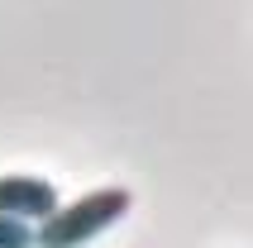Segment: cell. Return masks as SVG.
Wrapping results in <instances>:
<instances>
[{
	"label": "cell",
	"instance_id": "6da1fadb",
	"mask_svg": "<svg viewBox=\"0 0 253 248\" xmlns=\"http://www.w3.org/2000/svg\"><path fill=\"white\" fill-rule=\"evenodd\" d=\"M129 206H134V196L120 191V186H105V191H91L82 201H72V206H57L34 229V248H82L86 239L110 229L120 215H129Z\"/></svg>",
	"mask_w": 253,
	"mask_h": 248
},
{
	"label": "cell",
	"instance_id": "7a4b0ae2",
	"mask_svg": "<svg viewBox=\"0 0 253 248\" xmlns=\"http://www.w3.org/2000/svg\"><path fill=\"white\" fill-rule=\"evenodd\" d=\"M62 206L53 191V181H43V177H0V215L5 220H19L34 229V220H48L53 210Z\"/></svg>",
	"mask_w": 253,
	"mask_h": 248
},
{
	"label": "cell",
	"instance_id": "3957f363",
	"mask_svg": "<svg viewBox=\"0 0 253 248\" xmlns=\"http://www.w3.org/2000/svg\"><path fill=\"white\" fill-rule=\"evenodd\" d=\"M0 248H34V229L0 215Z\"/></svg>",
	"mask_w": 253,
	"mask_h": 248
}]
</instances>
